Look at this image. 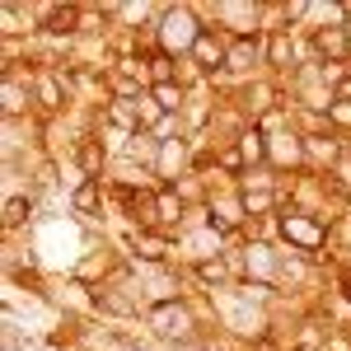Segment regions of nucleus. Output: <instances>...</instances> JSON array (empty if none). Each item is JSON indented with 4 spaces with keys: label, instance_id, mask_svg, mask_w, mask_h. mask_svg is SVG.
Listing matches in <instances>:
<instances>
[{
    "label": "nucleus",
    "instance_id": "f257e3e1",
    "mask_svg": "<svg viewBox=\"0 0 351 351\" xmlns=\"http://www.w3.org/2000/svg\"><path fill=\"white\" fill-rule=\"evenodd\" d=\"M202 33H206V28L197 24V14H192L188 5H169V10H160V24H155L160 52L192 56V47H197V38H202Z\"/></svg>",
    "mask_w": 351,
    "mask_h": 351
},
{
    "label": "nucleus",
    "instance_id": "f03ea898",
    "mask_svg": "<svg viewBox=\"0 0 351 351\" xmlns=\"http://www.w3.org/2000/svg\"><path fill=\"white\" fill-rule=\"evenodd\" d=\"M276 230H281V239L295 243V248H304V253H319L324 248V225L309 216H295V211H286V216L276 220Z\"/></svg>",
    "mask_w": 351,
    "mask_h": 351
},
{
    "label": "nucleus",
    "instance_id": "7ed1b4c3",
    "mask_svg": "<svg viewBox=\"0 0 351 351\" xmlns=\"http://www.w3.org/2000/svg\"><path fill=\"white\" fill-rule=\"evenodd\" d=\"M225 56H230V47L206 28V33L197 38V47H192V66H202L206 75H216V71H225Z\"/></svg>",
    "mask_w": 351,
    "mask_h": 351
},
{
    "label": "nucleus",
    "instance_id": "20e7f679",
    "mask_svg": "<svg viewBox=\"0 0 351 351\" xmlns=\"http://www.w3.org/2000/svg\"><path fill=\"white\" fill-rule=\"evenodd\" d=\"M150 324H155L160 337H188V309H178L173 300H160L150 309Z\"/></svg>",
    "mask_w": 351,
    "mask_h": 351
},
{
    "label": "nucleus",
    "instance_id": "39448f33",
    "mask_svg": "<svg viewBox=\"0 0 351 351\" xmlns=\"http://www.w3.org/2000/svg\"><path fill=\"white\" fill-rule=\"evenodd\" d=\"M258 56H267V52H263V38H258V33H243L239 43L230 47V56H225V71H239V75H248V71L258 66Z\"/></svg>",
    "mask_w": 351,
    "mask_h": 351
},
{
    "label": "nucleus",
    "instance_id": "423d86ee",
    "mask_svg": "<svg viewBox=\"0 0 351 351\" xmlns=\"http://www.w3.org/2000/svg\"><path fill=\"white\" fill-rule=\"evenodd\" d=\"M28 99H33L28 84H19L10 71H5V84H0V108H5V117H19V112L28 108Z\"/></svg>",
    "mask_w": 351,
    "mask_h": 351
},
{
    "label": "nucleus",
    "instance_id": "0eeeda50",
    "mask_svg": "<svg viewBox=\"0 0 351 351\" xmlns=\"http://www.w3.org/2000/svg\"><path fill=\"white\" fill-rule=\"evenodd\" d=\"M132 248H136V258L160 263L164 253H169V239H164V234H155V230H136V234H132Z\"/></svg>",
    "mask_w": 351,
    "mask_h": 351
},
{
    "label": "nucleus",
    "instance_id": "6e6552de",
    "mask_svg": "<svg viewBox=\"0 0 351 351\" xmlns=\"http://www.w3.org/2000/svg\"><path fill=\"white\" fill-rule=\"evenodd\" d=\"M295 61V43H291V33L286 28H271V38H267V66H291Z\"/></svg>",
    "mask_w": 351,
    "mask_h": 351
},
{
    "label": "nucleus",
    "instance_id": "1a4fd4ad",
    "mask_svg": "<svg viewBox=\"0 0 351 351\" xmlns=\"http://www.w3.org/2000/svg\"><path fill=\"white\" fill-rule=\"evenodd\" d=\"M267 155L276 164H300V160H304V141H300V136H271Z\"/></svg>",
    "mask_w": 351,
    "mask_h": 351
},
{
    "label": "nucleus",
    "instance_id": "9d476101",
    "mask_svg": "<svg viewBox=\"0 0 351 351\" xmlns=\"http://www.w3.org/2000/svg\"><path fill=\"white\" fill-rule=\"evenodd\" d=\"M319 52L328 61H347L351 47H347V28H319Z\"/></svg>",
    "mask_w": 351,
    "mask_h": 351
},
{
    "label": "nucleus",
    "instance_id": "9b49d317",
    "mask_svg": "<svg viewBox=\"0 0 351 351\" xmlns=\"http://www.w3.org/2000/svg\"><path fill=\"white\" fill-rule=\"evenodd\" d=\"M145 89H150V99H155L164 112H178V108H183V99H188L178 80H169V84H145Z\"/></svg>",
    "mask_w": 351,
    "mask_h": 351
},
{
    "label": "nucleus",
    "instance_id": "f8f14e48",
    "mask_svg": "<svg viewBox=\"0 0 351 351\" xmlns=\"http://www.w3.org/2000/svg\"><path fill=\"white\" fill-rule=\"evenodd\" d=\"M75 160H80L84 178H99V169H104V145H99V141H80V145H75Z\"/></svg>",
    "mask_w": 351,
    "mask_h": 351
},
{
    "label": "nucleus",
    "instance_id": "ddd939ff",
    "mask_svg": "<svg viewBox=\"0 0 351 351\" xmlns=\"http://www.w3.org/2000/svg\"><path fill=\"white\" fill-rule=\"evenodd\" d=\"M239 155H243V164H263V160H267V136L258 132V127L243 132L239 136Z\"/></svg>",
    "mask_w": 351,
    "mask_h": 351
},
{
    "label": "nucleus",
    "instance_id": "4468645a",
    "mask_svg": "<svg viewBox=\"0 0 351 351\" xmlns=\"http://www.w3.org/2000/svg\"><path fill=\"white\" fill-rule=\"evenodd\" d=\"M155 211H160V225H178V220H183V197H178L173 188H160Z\"/></svg>",
    "mask_w": 351,
    "mask_h": 351
},
{
    "label": "nucleus",
    "instance_id": "2eb2a0df",
    "mask_svg": "<svg viewBox=\"0 0 351 351\" xmlns=\"http://www.w3.org/2000/svg\"><path fill=\"white\" fill-rule=\"evenodd\" d=\"M71 206H75L80 216H89V211H99V178H84L80 188H75V197H71Z\"/></svg>",
    "mask_w": 351,
    "mask_h": 351
},
{
    "label": "nucleus",
    "instance_id": "dca6fc26",
    "mask_svg": "<svg viewBox=\"0 0 351 351\" xmlns=\"http://www.w3.org/2000/svg\"><path fill=\"white\" fill-rule=\"evenodd\" d=\"M47 33H75V10L47 5Z\"/></svg>",
    "mask_w": 351,
    "mask_h": 351
},
{
    "label": "nucleus",
    "instance_id": "f3484780",
    "mask_svg": "<svg viewBox=\"0 0 351 351\" xmlns=\"http://www.w3.org/2000/svg\"><path fill=\"white\" fill-rule=\"evenodd\" d=\"M271 202H276V197H271V192H243L239 197V206H243V216H263V211H271Z\"/></svg>",
    "mask_w": 351,
    "mask_h": 351
},
{
    "label": "nucleus",
    "instance_id": "a211bd4d",
    "mask_svg": "<svg viewBox=\"0 0 351 351\" xmlns=\"http://www.w3.org/2000/svg\"><path fill=\"white\" fill-rule=\"evenodd\" d=\"M28 216H33V202H28V197H10V202H5V225H10V230L24 225Z\"/></svg>",
    "mask_w": 351,
    "mask_h": 351
},
{
    "label": "nucleus",
    "instance_id": "6ab92c4d",
    "mask_svg": "<svg viewBox=\"0 0 351 351\" xmlns=\"http://www.w3.org/2000/svg\"><path fill=\"white\" fill-rule=\"evenodd\" d=\"M33 89H38V104H43V108H61V84H56L52 75H43Z\"/></svg>",
    "mask_w": 351,
    "mask_h": 351
},
{
    "label": "nucleus",
    "instance_id": "aec40b11",
    "mask_svg": "<svg viewBox=\"0 0 351 351\" xmlns=\"http://www.w3.org/2000/svg\"><path fill=\"white\" fill-rule=\"evenodd\" d=\"M197 276H202V281H216V286H220V281H225V263H220V258H216V263L206 258V263H197Z\"/></svg>",
    "mask_w": 351,
    "mask_h": 351
},
{
    "label": "nucleus",
    "instance_id": "412c9836",
    "mask_svg": "<svg viewBox=\"0 0 351 351\" xmlns=\"http://www.w3.org/2000/svg\"><path fill=\"white\" fill-rule=\"evenodd\" d=\"M220 169H225V173H243V155H239V145L220 155Z\"/></svg>",
    "mask_w": 351,
    "mask_h": 351
},
{
    "label": "nucleus",
    "instance_id": "4be33fe9",
    "mask_svg": "<svg viewBox=\"0 0 351 351\" xmlns=\"http://www.w3.org/2000/svg\"><path fill=\"white\" fill-rule=\"evenodd\" d=\"M342 291H347V300H351V276H347V281H342Z\"/></svg>",
    "mask_w": 351,
    "mask_h": 351
}]
</instances>
